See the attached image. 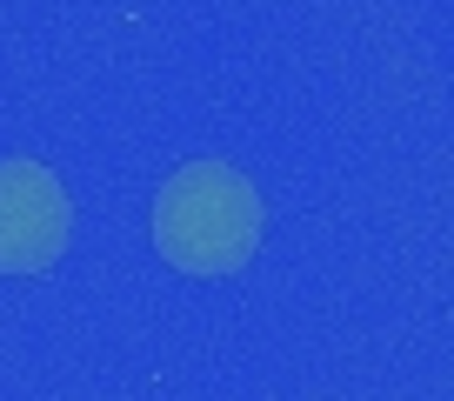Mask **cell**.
<instances>
[{
    "mask_svg": "<svg viewBox=\"0 0 454 401\" xmlns=\"http://www.w3.org/2000/svg\"><path fill=\"white\" fill-rule=\"evenodd\" d=\"M154 248L181 274H241L261 248V200L227 161H187L154 200Z\"/></svg>",
    "mask_w": 454,
    "mask_h": 401,
    "instance_id": "obj_1",
    "label": "cell"
},
{
    "mask_svg": "<svg viewBox=\"0 0 454 401\" xmlns=\"http://www.w3.org/2000/svg\"><path fill=\"white\" fill-rule=\"evenodd\" d=\"M67 248V194L41 161H0V274H41Z\"/></svg>",
    "mask_w": 454,
    "mask_h": 401,
    "instance_id": "obj_2",
    "label": "cell"
}]
</instances>
